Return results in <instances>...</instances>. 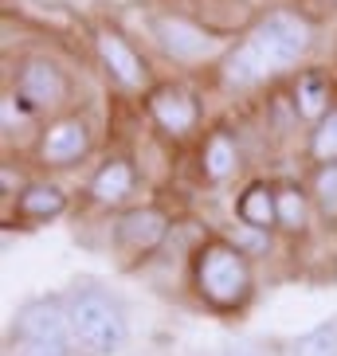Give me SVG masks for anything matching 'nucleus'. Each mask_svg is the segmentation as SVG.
Here are the masks:
<instances>
[{
    "label": "nucleus",
    "mask_w": 337,
    "mask_h": 356,
    "mask_svg": "<svg viewBox=\"0 0 337 356\" xmlns=\"http://www.w3.org/2000/svg\"><path fill=\"white\" fill-rule=\"evenodd\" d=\"M192 282L201 290V298L216 309H240L251 293V266L243 259L240 247L224 239H212L201 247L196 262H192Z\"/></svg>",
    "instance_id": "nucleus-1"
},
{
    "label": "nucleus",
    "mask_w": 337,
    "mask_h": 356,
    "mask_svg": "<svg viewBox=\"0 0 337 356\" xmlns=\"http://www.w3.org/2000/svg\"><path fill=\"white\" fill-rule=\"evenodd\" d=\"M67 317H71V337L86 353L114 356L126 345V317H122L114 298L98 286L75 290L71 302H67Z\"/></svg>",
    "instance_id": "nucleus-2"
},
{
    "label": "nucleus",
    "mask_w": 337,
    "mask_h": 356,
    "mask_svg": "<svg viewBox=\"0 0 337 356\" xmlns=\"http://www.w3.org/2000/svg\"><path fill=\"white\" fill-rule=\"evenodd\" d=\"M259 51V59L267 63V71L274 67H290L298 63L306 51H310V43H314V32H310V20H302L298 12H267L263 20L255 24L251 40H247Z\"/></svg>",
    "instance_id": "nucleus-3"
},
{
    "label": "nucleus",
    "mask_w": 337,
    "mask_h": 356,
    "mask_svg": "<svg viewBox=\"0 0 337 356\" xmlns=\"http://www.w3.org/2000/svg\"><path fill=\"white\" fill-rule=\"evenodd\" d=\"M16 98H20L28 110H55V106L67 98V79L63 71L52 63V59H24L20 71H16Z\"/></svg>",
    "instance_id": "nucleus-4"
},
{
    "label": "nucleus",
    "mask_w": 337,
    "mask_h": 356,
    "mask_svg": "<svg viewBox=\"0 0 337 356\" xmlns=\"http://www.w3.org/2000/svg\"><path fill=\"white\" fill-rule=\"evenodd\" d=\"M153 32H157L161 47H165L173 59H180V63H196V59H204V55H212L220 47L216 35L204 32L201 24L185 20V16H157V20H153Z\"/></svg>",
    "instance_id": "nucleus-5"
},
{
    "label": "nucleus",
    "mask_w": 337,
    "mask_h": 356,
    "mask_svg": "<svg viewBox=\"0 0 337 356\" xmlns=\"http://www.w3.org/2000/svg\"><path fill=\"white\" fill-rule=\"evenodd\" d=\"M149 114H153V122H157L168 137H189L192 129H196V122H201V106H196L192 90L165 83L149 95Z\"/></svg>",
    "instance_id": "nucleus-6"
},
{
    "label": "nucleus",
    "mask_w": 337,
    "mask_h": 356,
    "mask_svg": "<svg viewBox=\"0 0 337 356\" xmlns=\"http://www.w3.org/2000/svg\"><path fill=\"white\" fill-rule=\"evenodd\" d=\"M86 149H91V129H86L83 118H59L40 137V161L43 165H55V168L83 161Z\"/></svg>",
    "instance_id": "nucleus-7"
},
{
    "label": "nucleus",
    "mask_w": 337,
    "mask_h": 356,
    "mask_svg": "<svg viewBox=\"0 0 337 356\" xmlns=\"http://www.w3.org/2000/svg\"><path fill=\"white\" fill-rule=\"evenodd\" d=\"M16 337H20V341H75L67 305L52 302V298L28 302L20 314H16Z\"/></svg>",
    "instance_id": "nucleus-8"
},
{
    "label": "nucleus",
    "mask_w": 337,
    "mask_h": 356,
    "mask_svg": "<svg viewBox=\"0 0 337 356\" xmlns=\"http://www.w3.org/2000/svg\"><path fill=\"white\" fill-rule=\"evenodd\" d=\"M165 235H168V220H165V211H157V208H134L114 223V239L126 251H137V254L157 251L165 243Z\"/></svg>",
    "instance_id": "nucleus-9"
},
{
    "label": "nucleus",
    "mask_w": 337,
    "mask_h": 356,
    "mask_svg": "<svg viewBox=\"0 0 337 356\" xmlns=\"http://www.w3.org/2000/svg\"><path fill=\"white\" fill-rule=\"evenodd\" d=\"M95 43H98V59H102V67L110 71L114 83H122L126 90H137V86L146 83V63H141V55H137L118 32H98Z\"/></svg>",
    "instance_id": "nucleus-10"
},
{
    "label": "nucleus",
    "mask_w": 337,
    "mask_h": 356,
    "mask_svg": "<svg viewBox=\"0 0 337 356\" xmlns=\"http://www.w3.org/2000/svg\"><path fill=\"white\" fill-rule=\"evenodd\" d=\"M235 211H240V220L255 231H271L279 223V204H274V188L263 184V180H255L247 188L240 192L235 200Z\"/></svg>",
    "instance_id": "nucleus-11"
},
{
    "label": "nucleus",
    "mask_w": 337,
    "mask_h": 356,
    "mask_svg": "<svg viewBox=\"0 0 337 356\" xmlns=\"http://www.w3.org/2000/svg\"><path fill=\"white\" fill-rule=\"evenodd\" d=\"M16 208H20L24 220H55V216H63L67 208V192L52 180H36L28 188H20L16 196Z\"/></svg>",
    "instance_id": "nucleus-12"
},
{
    "label": "nucleus",
    "mask_w": 337,
    "mask_h": 356,
    "mask_svg": "<svg viewBox=\"0 0 337 356\" xmlns=\"http://www.w3.org/2000/svg\"><path fill=\"white\" fill-rule=\"evenodd\" d=\"M134 184H137V177H134V165L130 161H106L95 177H91V196L98 204H122L134 192Z\"/></svg>",
    "instance_id": "nucleus-13"
},
{
    "label": "nucleus",
    "mask_w": 337,
    "mask_h": 356,
    "mask_svg": "<svg viewBox=\"0 0 337 356\" xmlns=\"http://www.w3.org/2000/svg\"><path fill=\"white\" fill-rule=\"evenodd\" d=\"M295 110L306 118V122H314V126L329 114V79L322 71L298 74V83H295Z\"/></svg>",
    "instance_id": "nucleus-14"
},
{
    "label": "nucleus",
    "mask_w": 337,
    "mask_h": 356,
    "mask_svg": "<svg viewBox=\"0 0 337 356\" xmlns=\"http://www.w3.org/2000/svg\"><path fill=\"white\" fill-rule=\"evenodd\" d=\"M204 177L208 180H228L235 172V165H240V149H235V137H228L224 129H216V134L204 141Z\"/></svg>",
    "instance_id": "nucleus-15"
},
{
    "label": "nucleus",
    "mask_w": 337,
    "mask_h": 356,
    "mask_svg": "<svg viewBox=\"0 0 337 356\" xmlns=\"http://www.w3.org/2000/svg\"><path fill=\"white\" fill-rule=\"evenodd\" d=\"M267 74V63L259 59V51H255L251 43H243V47H235L232 55H228V63H224V79L232 86H247V83H259Z\"/></svg>",
    "instance_id": "nucleus-16"
},
{
    "label": "nucleus",
    "mask_w": 337,
    "mask_h": 356,
    "mask_svg": "<svg viewBox=\"0 0 337 356\" xmlns=\"http://www.w3.org/2000/svg\"><path fill=\"white\" fill-rule=\"evenodd\" d=\"M274 204H279V227H286V231L306 227V196L298 184H279L274 188Z\"/></svg>",
    "instance_id": "nucleus-17"
},
{
    "label": "nucleus",
    "mask_w": 337,
    "mask_h": 356,
    "mask_svg": "<svg viewBox=\"0 0 337 356\" xmlns=\"http://www.w3.org/2000/svg\"><path fill=\"white\" fill-rule=\"evenodd\" d=\"M295 356H337V321H322L298 337Z\"/></svg>",
    "instance_id": "nucleus-18"
},
{
    "label": "nucleus",
    "mask_w": 337,
    "mask_h": 356,
    "mask_svg": "<svg viewBox=\"0 0 337 356\" xmlns=\"http://www.w3.org/2000/svg\"><path fill=\"white\" fill-rule=\"evenodd\" d=\"M310 157H314L318 165H334V161H337V106L314 126V137H310Z\"/></svg>",
    "instance_id": "nucleus-19"
},
{
    "label": "nucleus",
    "mask_w": 337,
    "mask_h": 356,
    "mask_svg": "<svg viewBox=\"0 0 337 356\" xmlns=\"http://www.w3.org/2000/svg\"><path fill=\"white\" fill-rule=\"evenodd\" d=\"M314 200L326 220H337V161L334 165H322L314 177Z\"/></svg>",
    "instance_id": "nucleus-20"
},
{
    "label": "nucleus",
    "mask_w": 337,
    "mask_h": 356,
    "mask_svg": "<svg viewBox=\"0 0 337 356\" xmlns=\"http://www.w3.org/2000/svg\"><path fill=\"white\" fill-rule=\"evenodd\" d=\"M16 356H71V341H20Z\"/></svg>",
    "instance_id": "nucleus-21"
},
{
    "label": "nucleus",
    "mask_w": 337,
    "mask_h": 356,
    "mask_svg": "<svg viewBox=\"0 0 337 356\" xmlns=\"http://www.w3.org/2000/svg\"><path fill=\"white\" fill-rule=\"evenodd\" d=\"M224 356H263V353H259V348H228Z\"/></svg>",
    "instance_id": "nucleus-22"
}]
</instances>
